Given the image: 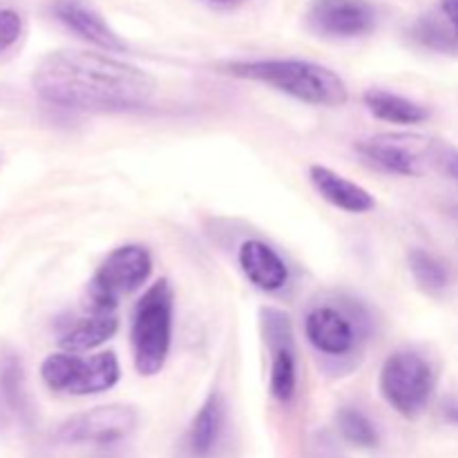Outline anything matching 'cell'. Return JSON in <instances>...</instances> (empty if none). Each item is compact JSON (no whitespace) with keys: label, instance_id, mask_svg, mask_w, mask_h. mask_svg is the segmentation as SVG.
Wrapping results in <instances>:
<instances>
[{"label":"cell","instance_id":"obj_1","mask_svg":"<svg viewBox=\"0 0 458 458\" xmlns=\"http://www.w3.org/2000/svg\"><path fill=\"white\" fill-rule=\"evenodd\" d=\"M31 85L43 101L81 112L139 110L157 89L141 67L88 49L49 52L36 65Z\"/></svg>","mask_w":458,"mask_h":458},{"label":"cell","instance_id":"obj_2","mask_svg":"<svg viewBox=\"0 0 458 458\" xmlns=\"http://www.w3.org/2000/svg\"><path fill=\"white\" fill-rule=\"evenodd\" d=\"M219 72L235 79L264 83L309 106L340 107L349 101V89L343 76L320 63L304 61V58L233 61L219 65Z\"/></svg>","mask_w":458,"mask_h":458},{"label":"cell","instance_id":"obj_3","mask_svg":"<svg viewBox=\"0 0 458 458\" xmlns=\"http://www.w3.org/2000/svg\"><path fill=\"white\" fill-rule=\"evenodd\" d=\"M174 293L165 277L146 289L134 307L130 322V347L134 369L150 378L165 367L173 347Z\"/></svg>","mask_w":458,"mask_h":458},{"label":"cell","instance_id":"obj_4","mask_svg":"<svg viewBox=\"0 0 458 458\" xmlns=\"http://www.w3.org/2000/svg\"><path fill=\"white\" fill-rule=\"evenodd\" d=\"M371 320L356 300L318 302L304 316V335L318 356L334 362H353L360 358L369 338Z\"/></svg>","mask_w":458,"mask_h":458},{"label":"cell","instance_id":"obj_5","mask_svg":"<svg viewBox=\"0 0 458 458\" xmlns=\"http://www.w3.org/2000/svg\"><path fill=\"white\" fill-rule=\"evenodd\" d=\"M380 394L394 411L405 419H416L429 405L437 389L434 367L414 349L394 352L380 367Z\"/></svg>","mask_w":458,"mask_h":458},{"label":"cell","instance_id":"obj_6","mask_svg":"<svg viewBox=\"0 0 458 458\" xmlns=\"http://www.w3.org/2000/svg\"><path fill=\"white\" fill-rule=\"evenodd\" d=\"M40 378L52 392L67 396H94L119 383L121 365L112 352L94 356L58 352L45 358L40 365Z\"/></svg>","mask_w":458,"mask_h":458},{"label":"cell","instance_id":"obj_7","mask_svg":"<svg viewBox=\"0 0 458 458\" xmlns=\"http://www.w3.org/2000/svg\"><path fill=\"white\" fill-rule=\"evenodd\" d=\"M152 267V253L141 244H123L110 250L88 284L89 311H114L121 298L146 284Z\"/></svg>","mask_w":458,"mask_h":458},{"label":"cell","instance_id":"obj_8","mask_svg":"<svg viewBox=\"0 0 458 458\" xmlns=\"http://www.w3.org/2000/svg\"><path fill=\"white\" fill-rule=\"evenodd\" d=\"M437 143L420 134L383 132L356 143V152L371 168L398 177H419L425 161H434Z\"/></svg>","mask_w":458,"mask_h":458},{"label":"cell","instance_id":"obj_9","mask_svg":"<svg viewBox=\"0 0 458 458\" xmlns=\"http://www.w3.org/2000/svg\"><path fill=\"white\" fill-rule=\"evenodd\" d=\"M262 329L271 356L268 389L277 403L286 405L298 392V352H295L293 325L284 311L268 307L262 309Z\"/></svg>","mask_w":458,"mask_h":458},{"label":"cell","instance_id":"obj_10","mask_svg":"<svg viewBox=\"0 0 458 458\" xmlns=\"http://www.w3.org/2000/svg\"><path fill=\"white\" fill-rule=\"evenodd\" d=\"M137 420L134 407L110 403L72 416L61 425L58 438L67 445H114L134 432Z\"/></svg>","mask_w":458,"mask_h":458},{"label":"cell","instance_id":"obj_11","mask_svg":"<svg viewBox=\"0 0 458 458\" xmlns=\"http://www.w3.org/2000/svg\"><path fill=\"white\" fill-rule=\"evenodd\" d=\"M378 13L367 0H316L309 9V25L329 38H358L376 30Z\"/></svg>","mask_w":458,"mask_h":458},{"label":"cell","instance_id":"obj_12","mask_svg":"<svg viewBox=\"0 0 458 458\" xmlns=\"http://www.w3.org/2000/svg\"><path fill=\"white\" fill-rule=\"evenodd\" d=\"M52 13L58 22L74 31L85 43L97 45L103 52H125V43L106 18L81 0H54Z\"/></svg>","mask_w":458,"mask_h":458},{"label":"cell","instance_id":"obj_13","mask_svg":"<svg viewBox=\"0 0 458 458\" xmlns=\"http://www.w3.org/2000/svg\"><path fill=\"white\" fill-rule=\"evenodd\" d=\"M237 264L246 280L264 293H277L291 280L284 258L264 240H246L237 250Z\"/></svg>","mask_w":458,"mask_h":458},{"label":"cell","instance_id":"obj_14","mask_svg":"<svg viewBox=\"0 0 458 458\" xmlns=\"http://www.w3.org/2000/svg\"><path fill=\"white\" fill-rule=\"evenodd\" d=\"M309 179H311V186L316 188L318 195L327 204L334 206V208L353 215H365L376 208L374 195L367 188L352 182V179L343 177V174L327 168V165H311L309 168Z\"/></svg>","mask_w":458,"mask_h":458},{"label":"cell","instance_id":"obj_15","mask_svg":"<svg viewBox=\"0 0 458 458\" xmlns=\"http://www.w3.org/2000/svg\"><path fill=\"white\" fill-rule=\"evenodd\" d=\"M116 329H119V320L114 311H89V316L76 318L63 331L58 344L67 353H88L107 343L116 334Z\"/></svg>","mask_w":458,"mask_h":458},{"label":"cell","instance_id":"obj_16","mask_svg":"<svg viewBox=\"0 0 458 458\" xmlns=\"http://www.w3.org/2000/svg\"><path fill=\"white\" fill-rule=\"evenodd\" d=\"M224 420H226L224 398L217 392L208 394L199 410H197L191 428H188V450H191L192 456L206 458L213 454L219 438H222Z\"/></svg>","mask_w":458,"mask_h":458},{"label":"cell","instance_id":"obj_17","mask_svg":"<svg viewBox=\"0 0 458 458\" xmlns=\"http://www.w3.org/2000/svg\"><path fill=\"white\" fill-rule=\"evenodd\" d=\"M367 110L380 121L396 125H419L432 116V110L423 103L407 98L403 94L389 92L383 88H371L362 94Z\"/></svg>","mask_w":458,"mask_h":458},{"label":"cell","instance_id":"obj_18","mask_svg":"<svg viewBox=\"0 0 458 458\" xmlns=\"http://www.w3.org/2000/svg\"><path fill=\"white\" fill-rule=\"evenodd\" d=\"M410 271L414 276L416 284L429 295H441L450 286V268L438 255L429 253L425 249H411L407 255Z\"/></svg>","mask_w":458,"mask_h":458},{"label":"cell","instance_id":"obj_19","mask_svg":"<svg viewBox=\"0 0 458 458\" xmlns=\"http://www.w3.org/2000/svg\"><path fill=\"white\" fill-rule=\"evenodd\" d=\"M335 425H338L343 441H347L349 445L358 447V450H374V447H378V428L358 407H343L338 416H335Z\"/></svg>","mask_w":458,"mask_h":458},{"label":"cell","instance_id":"obj_20","mask_svg":"<svg viewBox=\"0 0 458 458\" xmlns=\"http://www.w3.org/2000/svg\"><path fill=\"white\" fill-rule=\"evenodd\" d=\"M22 34V18L13 9H0V52L12 47Z\"/></svg>","mask_w":458,"mask_h":458},{"label":"cell","instance_id":"obj_21","mask_svg":"<svg viewBox=\"0 0 458 458\" xmlns=\"http://www.w3.org/2000/svg\"><path fill=\"white\" fill-rule=\"evenodd\" d=\"M434 164L447 174V177L456 179L458 182V150L445 143H437L434 146Z\"/></svg>","mask_w":458,"mask_h":458},{"label":"cell","instance_id":"obj_22","mask_svg":"<svg viewBox=\"0 0 458 458\" xmlns=\"http://www.w3.org/2000/svg\"><path fill=\"white\" fill-rule=\"evenodd\" d=\"M441 22L445 27L447 34L452 36V40L458 45V0H441Z\"/></svg>","mask_w":458,"mask_h":458},{"label":"cell","instance_id":"obj_23","mask_svg":"<svg viewBox=\"0 0 458 458\" xmlns=\"http://www.w3.org/2000/svg\"><path fill=\"white\" fill-rule=\"evenodd\" d=\"M208 3H213V4H219V7H233V4L242 3V0H208Z\"/></svg>","mask_w":458,"mask_h":458},{"label":"cell","instance_id":"obj_24","mask_svg":"<svg viewBox=\"0 0 458 458\" xmlns=\"http://www.w3.org/2000/svg\"><path fill=\"white\" fill-rule=\"evenodd\" d=\"M318 458H335V456H327V454H320Z\"/></svg>","mask_w":458,"mask_h":458}]
</instances>
